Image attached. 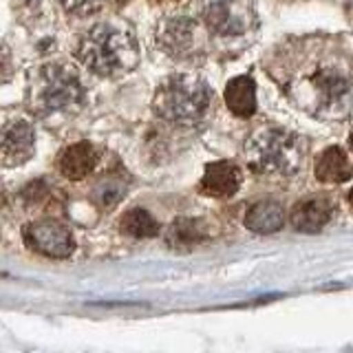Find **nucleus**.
<instances>
[{
    "instance_id": "nucleus-1",
    "label": "nucleus",
    "mask_w": 353,
    "mask_h": 353,
    "mask_svg": "<svg viewBox=\"0 0 353 353\" xmlns=\"http://www.w3.org/2000/svg\"><path fill=\"white\" fill-rule=\"evenodd\" d=\"M285 55L281 86L298 106L314 115L345 113L353 93V69L345 53L327 40H303Z\"/></svg>"
},
{
    "instance_id": "nucleus-2",
    "label": "nucleus",
    "mask_w": 353,
    "mask_h": 353,
    "mask_svg": "<svg viewBox=\"0 0 353 353\" xmlns=\"http://www.w3.org/2000/svg\"><path fill=\"white\" fill-rule=\"evenodd\" d=\"M248 165L265 176H292L303 165L301 137L283 128H261L243 146Z\"/></svg>"
},
{
    "instance_id": "nucleus-3",
    "label": "nucleus",
    "mask_w": 353,
    "mask_h": 353,
    "mask_svg": "<svg viewBox=\"0 0 353 353\" xmlns=\"http://www.w3.org/2000/svg\"><path fill=\"white\" fill-rule=\"evenodd\" d=\"M212 104V91L196 75H172L154 93L152 108L168 124H199Z\"/></svg>"
},
{
    "instance_id": "nucleus-4",
    "label": "nucleus",
    "mask_w": 353,
    "mask_h": 353,
    "mask_svg": "<svg viewBox=\"0 0 353 353\" xmlns=\"http://www.w3.org/2000/svg\"><path fill=\"white\" fill-rule=\"evenodd\" d=\"M75 55L88 71L97 75H115L135 64L137 47L128 33L117 27L95 25L77 42Z\"/></svg>"
},
{
    "instance_id": "nucleus-5",
    "label": "nucleus",
    "mask_w": 353,
    "mask_h": 353,
    "mask_svg": "<svg viewBox=\"0 0 353 353\" xmlns=\"http://www.w3.org/2000/svg\"><path fill=\"white\" fill-rule=\"evenodd\" d=\"M84 97L80 75L58 62L44 64L31 86V102L40 113H71L84 104Z\"/></svg>"
},
{
    "instance_id": "nucleus-6",
    "label": "nucleus",
    "mask_w": 353,
    "mask_h": 353,
    "mask_svg": "<svg viewBox=\"0 0 353 353\" xmlns=\"http://www.w3.org/2000/svg\"><path fill=\"white\" fill-rule=\"evenodd\" d=\"M25 243L38 254L49 259H66L75 250L71 230L55 219H42L25 228Z\"/></svg>"
},
{
    "instance_id": "nucleus-7",
    "label": "nucleus",
    "mask_w": 353,
    "mask_h": 353,
    "mask_svg": "<svg viewBox=\"0 0 353 353\" xmlns=\"http://www.w3.org/2000/svg\"><path fill=\"white\" fill-rule=\"evenodd\" d=\"M196 22L188 16H172L163 22L157 31V44L172 55V58H188L192 55L199 42Z\"/></svg>"
},
{
    "instance_id": "nucleus-8",
    "label": "nucleus",
    "mask_w": 353,
    "mask_h": 353,
    "mask_svg": "<svg viewBox=\"0 0 353 353\" xmlns=\"http://www.w3.org/2000/svg\"><path fill=\"white\" fill-rule=\"evenodd\" d=\"M36 150V130L27 119L7 121L3 128V159L5 165H20L31 159Z\"/></svg>"
},
{
    "instance_id": "nucleus-9",
    "label": "nucleus",
    "mask_w": 353,
    "mask_h": 353,
    "mask_svg": "<svg viewBox=\"0 0 353 353\" xmlns=\"http://www.w3.org/2000/svg\"><path fill=\"white\" fill-rule=\"evenodd\" d=\"M334 210H336V203L331 201L329 196L316 194V196L303 199L301 203H296L290 214V221L298 232L314 234V232H320L329 223L331 216H334Z\"/></svg>"
},
{
    "instance_id": "nucleus-10",
    "label": "nucleus",
    "mask_w": 353,
    "mask_h": 353,
    "mask_svg": "<svg viewBox=\"0 0 353 353\" xmlns=\"http://www.w3.org/2000/svg\"><path fill=\"white\" fill-rule=\"evenodd\" d=\"M239 185H241V170L236 165L230 161H214L205 168L201 183H199V192L205 196L225 199L236 194Z\"/></svg>"
},
{
    "instance_id": "nucleus-11",
    "label": "nucleus",
    "mask_w": 353,
    "mask_h": 353,
    "mask_svg": "<svg viewBox=\"0 0 353 353\" xmlns=\"http://www.w3.org/2000/svg\"><path fill=\"white\" fill-rule=\"evenodd\" d=\"M97 163V152L93 148V143L88 141H77V143H71V146H66L60 157H58V168L60 172L66 176V179H84L93 172Z\"/></svg>"
},
{
    "instance_id": "nucleus-12",
    "label": "nucleus",
    "mask_w": 353,
    "mask_h": 353,
    "mask_svg": "<svg viewBox=\"0 0 353 353\" xmlns=\"http://www.w3.org/2000/svg\"><path fill=\"white\" fill-rule=\"evenodd\" d=\"M203 20L216 36H239L245 29V22L232 0H210L203 11Z\"/></svg>"
},
{
    "instance_id": "nucleus-13",
    "label": "nucleus",
    "mask_w": 353,
    "mask_h": 353,
    "mask_svg": "<svg viewBox=\"0 0 353 353\" xmlns=\"http://www.w3.org/2000/svg\"><path fill=\"white\" fill-rule=\"evenodd\" d=\"M314 170H316V179L323 183H345L353 176V168L347 152L338 146H331L320 152Z\"/></svg>"
},
{
    "instance_id": "nucleus-14",
    "label": "nucleus",
    "mask_w": 353,
    "mask_h": 353,
    "mask_svg": "<svg viewBox=\"0 0 353 353\" xmlns=\"http://www.w3.org/2000/svg\"><path fill=\"white\" fill-rule=\"evenodd\" d=\"M225 104L236 117L248 119L256 110V84L250 75H239L225 86Z\"/></svg>"
},
{
    "instance_id": "nucleus-15",
    "label": "nucleus",
    "mask_w": 353,
    "mask_h": 353,
    "mask_svg": "<svg viewBox=\"0 0 353 353\" xmlns=\"http://www.w3.org/2000/svg\"><path fill=\"white\" fill-rule=\"evenodd\" d=\"M285 225V210L276 201L254 203L245 214V228L256 234H274Z\"/></svg>"
},
{
    "instance_id": "nucleus-16",
    "label": "nucleus",
    "mask_w": 353,
    "mask_h": 353,
    "mask_svg": "<svg viewBox=\"0 0 353 353\" xmlns=\"http://www.w3.org/2000/svg\"><path fill=\"white\" fill-rule=\"evenodd\" d=\"M208 239V228L201 219H176L165 230V243L172 250H190Z\"/></svg>"
},
{
    "instance_id": "nucleus-17",
    "label": "nucleus",
    "mask_w": 353,
    "mask_h": 353,
    "mask_svg": "<svg viewBox=\"0 0 353 353\" xmlns=\"http://www.w3.org/2000/svg\"><path fill=\"white\" fill-rule=\"evenodd\" d=\"M119 230L135 239H150L159 234V223L143 208H132L119 219Z\"/></svg>"
},
{
    "instance_id": "nucleus-18",
    "label": "nucleus",
    "mask_w": 353,
    "mask_h": 353,
    "mask_svg": "<svg viewBox=\"0 0 353 353\" xmlns=\"http://www.w3.org/2000/svg\"><path fill=\"white\" fill-rule=\"evenodd\" d=\"M126 192V179L121 174H104L93 185V201L99 208H113Z\"/></svg>"
},
{
    "instance_id": "nucleus-19",
    "label": "nucleus",
    "mask_w": 353,
    "mask_h": 353,
    "mask_svg": "<svg viewBox=\"0 0 353 353\" xmlns=\"http://www.w3.org/2000/svg\"><path fill=\"white\" fill-rule=\"evenodd\" d=\"M62 7L73 16H88L104 5V0H60Z\"/></svg>"
},
{
    "instance_id": "nucleus-20",
    "label": "nucleus",
    "mask_w": 353,
    "mask_h": 353,
    "mask_svg": "<svg viewBox=\"0 0 353 353\" xmlns=\"http://www.w3.org/2000/svg\"><path fill=\"white\" fill-rule=\"evenodd\" d=\"M47 190H44V183H31L29 188H27V190L25 192H22V199H25V201L29 203V205H33V203H40L42 201V199H47Z\"/></svg>"
},
{
    "instance_id": "nucleus-21",
    "label": "nucleus",
    "mask_w": 353,
    "mask_h": 353,
    "mask_svg": "<svg viewBox=\"0 0 353 353\" xmlns=\"http://www.w3.org/2000/svg\"><path fill=\"white\" fill-rule=\"evenodd\" d=\"M154 5H165V3H176V0H150Z\"/></svg>"
},
{
    "instance_id": "nucleus-22",
    "label": "nucleus",
    "mask_w": 353,
    "mask_h": 353,
    "mask_svg": "<svg viewBox=\"0 0 353 353\" xmlns=\"http://www.w3.org/2000/svg\"><path fill=\"white\" fill-rule=\"evenodd\" d=\"M349 201H351V205H353V190L349 192Z\"/></svg>"
}]
</instances>
